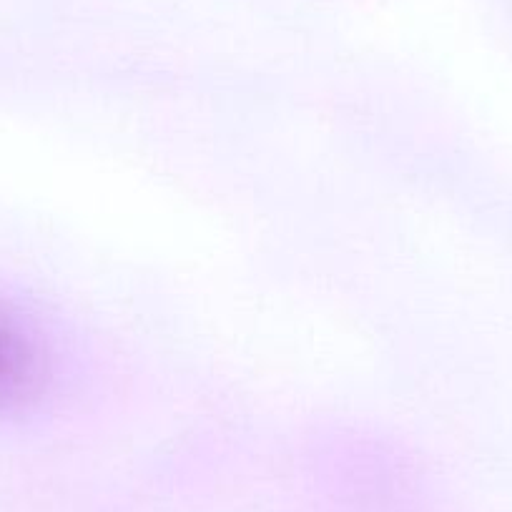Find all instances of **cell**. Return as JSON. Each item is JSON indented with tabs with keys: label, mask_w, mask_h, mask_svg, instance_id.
<instances>
[{
	"label": "cell",
	"mask_w": 512,
	"mask_h": 512,
	"mask_svg": "<svg viewBox=\"0 0 512 512\" xmlns=\"http://www.w3.org/2000/svg\"><path fill=\"white\" fill-rule=\"evenodd\" d=\"M51 362L36 329L0 304V415L23 412L41 400Z\"/></svg>",
	"instance_id": "obj_1"
}]
</instances>
